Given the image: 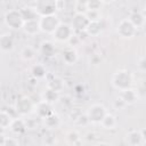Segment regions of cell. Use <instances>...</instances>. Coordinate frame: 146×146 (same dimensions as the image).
<instances>
[{
  "instance_id": "12",
  "label": "cell",
  "mask_w": 146,
  "mask_h": 146,
  "mask_svg": "<svg viewBox=\"0 0 146 146\" xmlns=\"http://www.w3.org/2000/svg\"><path fill=\"white\" fill-rule=\"evenodd\" d=\"M15 46V41L11 34L9 33H5V34H0V49L3 51H9L13 50Z\"/></svg>"
},
{
  "instance_id": "26",
  "label": "cell",
  "mask_w": 146,
  "mask_h": 146,
  "mask_svg": "<svg viewBox=\"0 0 146 146\" xmlns=\"http://www.w3.org/2000/svg\"><path fill=\"white\" fill-rule=\"evenodd\" d=\"M13 117L10 116V114L6 111H1L0 112V128L1 129H7L9 128L10 123H11Z\"/></svg>"
},
{
  "instance_id": "18",
  "label": "cell",
  "mask_w": 146,
  "mask_h": 146,
  "mask_svg": "<svg viewBox=\"0 0 146 146\" xmlns=\"http://www.w3.org/2000/svg\"><path fill=\"white\" fill-rule=\"evenodd\" d=\"M99 124L104 128V129H107V130H111V129H114L116 127V119L113 114L111 113H106L104 115V117L102 119V121L99 122Z\"/></svg>"
},
{
  "instance_id": "27",
  "label": "cell",
  "mask_w": 146,
  "mask_h": 146,
  "mask_svg": "<svg viewBox=\"0 0 146 146\" xmlns=\"http://www.w3.org/2000/svg\"><path fill=\"white\" fill-rule=\"evenodd\" d=\"M34 56H35L34 49H33L32 47H30V46L24 47V48L22 49V51H21V57H22V59H24L25 62L32 60V59L34 58Z\"/></svg>"
},
{
  "instance_id": "8",
  "label": "cell",
  "mask_w": 146,
  "mask_h": 146,
  "mask_svg": "<svg viewBox=\"0 0 146 146\" xmlns=\"http://www.w3.org/2000/svg\"><path fill=\"white\" fill-rule=\"evenodd\" d=\"M125 143L130 146H139L146 143L145 130H131L125 135Z\"/></svg>"
},
{
  "instance_id": "21",
  "label": "cell",
  "mask_w": 146,
  "mask_h": 146,
  "mask_svg": "<svg viewBox=\"0 0 146 146\" xmlns=\"http://www.w3.org/2000/svg\"><path fill=\"white\" fill-rule=\"evenodd\" d=\"M129 21L133 24V26L136 29H141L144 26V24H145V16L139 11H135V13H132L130 15Z\"/></svg>"
},
{
  "instance_id": "4",
  "label": "cell",
  "mask_w": 146,
  "mask_h": 146,
  "mask_svg": "<svg viewBox=\"0 0 146 146\" xmlns=\"http://www.w3.org/2000/svg\"><path fill=\"white\" fill-rule=\"evenodd\" d=\"M5 23L8 27L13 30H19L23 27L24 19L19 13V10L10 9L5 14Z\"/></svg>"
},
{
  "instance_id": "29",
  "label": "cell",
  "mask_w": 146,
  "mask_h": 146,
  "mask_svg": "<svg viewBox=\"0 0 146 146\" xmlns=\"http://www.w3.org/2000/svg\"><path fill=\"white\" fill-rule=\"evenodd\" d=\"M103 2L100 0H88L86 5V9L88 10H99Z\"/></svg>"
},
{
  "instance_id": "33",
  "label": "cell",
  "mask_w": 146,
  "mask_h": 146,
  "mask_svg": "<svg viewBox=\"0 0 146 146\" xmlns=\"http://www.w3.org/2000/svg\"><path fill=\"white\" fill-rule=\"evenodd\" d=\"M114 106H115L116 108L121 110V108H123V107H124V106H127V105L123 103V100H122L120 97H117V98L115 99V102H114Z\"/></svg>"
},
{
  "instance_id": "25",
  "label": "cell",
  "mask_w": 146,
  "mask_h": 146,
  "mask_svg": "<svg viewBox=\"0 0 146 146\" xmlns=\"http://www.w3.org/2000/svg\"><path fill=\"white\" fill-rule=\"evenodd\" d=\"M63 87H64L63 81H62L59 78H56V76H54V78H52L51 80H49L48 83H47V88L52 89V90L58 91V92L63 89Z\"/></svg>"
},
{
  "instance_id": "9",
  "label": "cell",
  "mask_w": 146,
  "mask_h": 146,
  "mask_svg": "<svg viewBox=\"0 0 146 146\" xmlns=\"http://www.w3.org/2000/svg\"><path fill=\"white\" fill-rule=\"evenodd\" d=\"M33 108H34V103L31 100L30 97H26V96L18 98L15 104V110L21 115H26L32 113Z\"/></svg>"
},
{
  "instance_id": "31",
  "label": "cell",
  "mask_w": 146,
  "mask_h": 146,
  "mask_svg": "<svg viewBox=\"0 0 146 146\" xmlns=\"http://www.w3.org/2000/svg\"><path fill=\"white\" fill-rule=\"evenodd\" d=\"M137 66H138V68L140 70V71H145V68H146V66H145V57L144 56H141L139 59H138V62H137Z\"/></svg>"
},
{
  "instance_id": "13",
  "label": "cell",
  "mask_w": 146,
  "mask_h": 146,
  "mask_svg": "<svg viewBox=\"0 0 146 146\" xmlns=\"http://www.w3.org/2000/svg\"><path fill=\"white\" fill-rule=\"evenodd\" d=\"M52 112L54 111H52L51 104H49V103H47L44 100H40L38 103V105H36V114H38L39 117L43 119L47 115H49L50 113H52Z\"/></svg>"
},
{
  "instance_id": "6",
  "label": "cell",
  "mask_w": 146,
  "mask_h": 146,
  "mask_svg": "<svg viewBox=\"0 0 146 146\" xmlns=\"http://www.w3.org/2000/svg\"><path fill=\"white\" fill-rule=\"evenodd\" d=\"M106 113H107V111H106V108L102 104H92L87 110L86 116L88 119V122L99 123Z\"/></svg>"
},
{
  "instance_id": "17",
  "label": "cell",
  "mask_w": 146,
  "mask_h": 146,
  "mask_svg": "<svg viewBox=\"0 0 146 146\" xmlns=\"http://www.w3.org/2000/svg\"><path fill=\"white\" fill-rule=\"evenodd\" d=\"M9 129H10L14 133L19 135V133H22V132H24V131L26 130V123H25V121H24L23 119H21V117L13 119V120H11V123H10V125H9Z\"/></svg>"
},
{
  "instance_id": "5",
  "label": "cell",
  "mask_w": 146,
  "mask_h": 146,
  "mask_svg": "<svg viewBox=\"0 0 146 146\" xmlns=\"http://www.w3.org/2000/svg\"><path fill=\"white\" fill-rule=\"evenodd\" d=\"M74 34V30L70 24L66 23H59L55 31L51 33V35L55 38V40L59 42H67L68 39Z\"/></svg>"
},
{
  "instance_id": "28",
  "label": "cell",
  "mask_w": 146,
  "mask_h": 146,
  "mask_svg": "<svg viewBox=\"0 0 146 146\" xmlns=\"http://www.w3.org/2000/svg\"><path fill=\"white\" fill-rule=\"evenodd\" d=\"M66 137H67V140H68L71 144L76 145V144L80 143V135H79V132L75 131V130H71V131H68L67 135H66Z\"/></svg>"
},
{
  "instance_id": "1",
  "label": "cell",
  "mask_w": 146,
  "mask_h": 146,
  "mask_svg": "<svg viewBox=\"0 0 146 146\" xmlns=\"http://www.w3.org/2000/svg\"><path fill=\"white\" fill-rule=\"evenodd\" d=\"M132 81V74L127 70H119L112 76V84L119 91L131 88Z\"/></svg>"
},
{
  "instance_id": "3",
  "label": "cell",
  "mask_w": 146,
  "mask_h": 146,
  "mask_svg": "<svg viewBox=\"0 0 146 146\" xmlns=\"http://www.w3.org/2000/svg\"><path fill=\"white\" fill-rule=\"evenodd\" d=\"M38 21H39L40 31L43 32V33H48V34H51L55 31V29L57 27V25L60 23L58 17L55 14L46 15V16H40Z\"/></svg>"
},
{
  "instance_id": "20",
  "label": "cell",
  "mask_w": 146,
  "mask_h": 146,
  "mask_svg": "<svg viewBox=\"0 0 146 146\" xmlns=\"http://www.w3.org/2000/svg\"><path fill=\"white\" fill-rule=\"evenodd\" d=\"M40 51L46 57H52L56 54V49L52 42L50 41H43L40 46Z\"/></svg>"
},
{
  "instance_id": "16",
  "label": "cell",
  "mask_w": 146,
  "mask_h": 146,
  "mask_svg": "<svg viewBox=\"0 0 146 146\" xmlns=\"http://www.w3.org/2000/svg\"><path fill=\"white\" fill-rule=\"evenodd\" d=\"M19 13H21V15H22L24 22H26V21L38 19V18L40 17L39 14H38L36 10H35V8H34V7H30V6H27V7H23L22 9H19Z\"/></svg>"
},
{
  "instance_id": "7",
  "label": "cell",
  "mask_w": 146,
  "mask_h": 146,
  "mask_svg": "<svg viewBox=\"0 0 146 146\" xmlns=\"http://www.w3.org/2000/svg\"><path fill=\"white\" fill-rule=\"evenodd\" d=\"M137 32V29L133 26V24L129 21V18H123L120 21V23L117 24L116 27V33L123 38V39H130L132 36H135Z\"/></svg>"
},
{
  "instance_id": "14",
  "label": "cell",
  "mask_w": 146,
  "mask_h": 146,
  "mask_svg": "<svg viewBox=\"0 0 146 146\" xmlns=\"http://www.w3.org/2000/svg\"><path fill=\"white\" fill-rule=\"evenodd\" d=\"M39 19V18H38ZM38 19H33V21H26L24 22L23 24V30L26 34L29 35H35L39 31H40V27H39V21Z\"/></svg>"
},
{
  "instance_id": "2",
  "label": "cell",
  "mask_w": 146,
  "mask_h": 146,
  "mask_svg": "<svg viewBox=\"0 0 146 146\" xmlns=\"http://www.w3.org/2000/svg\"><path fill=\"white\" fill-rule=\"evenodd\" d=\"M34 8L39 16L52 15L58 10V0H35Z\"/></svg>"
},
{
  "instance_id": "22",
  "label": "cell",
  "mask_w": 146,
  "mask_h": 146,
  "mask_svg": "<svg viewBox=\"0 0 146 146\" xmlns=\"http://www.w3.org/2000/svg\"><path fill=\"white\" fill-rule=\"evenodd\" d=\"M59 98V92L58 91H55L52 89H49L47 88L46 91L42 94V100L49 103V104H52V103H56Z\"/></svg>"
},
{
  "instance_id": "15",
  "label": "cell",
  "mask_w": 146,
  "mask_h": 146,
  "mask_svg": "<svg viewBox=\"0 0 146 146\" xmlns=\"http://www.w3.org/2000/svg\"><path fill=\"white\" fill-rule=\"evenodd\" d=\"M59 123H60L59 116L55 112H52L49 115H47L46 117H43V124H44V127L47 129H50V130L51 129H56V128H58Z\"/></svg>"
},
{
  "instance_id": "11",
  "label": "cell",
  "mask_w": 146,
  "mask_h": 146,
  "mask_svg": "<svg viewBox=\"0 0 146 146\" xmlns=\"http://www.w3.org/2000/svg\"><path fill=\"white\" fill-rule=\"evenodd\" d=\"M119 97L123 100V103H124L125 105H131V104H133V103L138 99V95H137V92H136L133 89H131V88L121 90Z\"/></svg>"
},
{
  "instance_id": "32",
  "label": "cell",
  "mask_w": 146,
  "mask_h": 146,
  "mask_svg": "<svg viewBox=\"0 0 146 146\" xmlns=\"http://www.w3.org/2000/svg\"><path fill=\"white\" fill-rule=\"evenodd\" d=\"M18 140H15V139H11V138H8V137H5L3 141H2V145H18Z\"/></svg>"
},
{
  "instance_id": "19",
  "label": "cell",
  "mask_w": 146,
  "mask_h": 146,
  "mask_svg": "<svg viewBox=\"0 0 146 146\" xmlns=\"http://www.w3.org/2000/svg\"><path fill=\"white\" fill-rule=\"evenodd\" d=\"M89 36H97L100 34L102 32V25H100V21H96V22H89L86 31H84Z\"/></svg>"
},
{
  "instance_id": "35",
  "label": "cell",
  "mask_w": 146,
  "mask_h": 146,
  "mask_svg": "<svg viewBox=\"0 0 146 146\" xmlns=\"http://www.w3.org/2000/svg\"><path fill=\"white\" fill-rule=\"evenodd\" d=\"M100 1H102L103 3H111L113 0H100Z\"/></svg>"
},
{
  "instance_id": "24",
  "label": "cell",
  "mask_w": 146,
  "mask_h": 146,
  "mask_svg": "<svg viewBox=\"0 0 146 146\" xmlns=\"http://www.w3.org/2000/svg\"><path fill=\"white\" fill-rule=\"evenodd\" d=\"M31 73L32 75L35 78V79H42L46 76L47 74V71H46V67L41 64H35L32 66V70H31Z\"/></svg>"
},
{
  "instance_id": "10",
  "label": "cell",
  "mask_w": 146,
  "mask_h": 146,
  "mask_svg": "<svg viewBox=\"0 0 146 146\" xmlns=\"http://www.w3.org/2000/svg\"><path fill=\"white\" fill-rule=\"evenodd\" d=\"M89 19L86 16L84 13H76L74 15V17L72 18V27L73 30H78V31H86L88 24H89Z\"/></svg>"
},
{
  "instance_id": "34",
  "label": "cell",
  "mask_w": 146,
  "mask_h": 146,
  "mask_svg": "<svg viewBox=\"0 0 146 146\" xmlns=\"http://www.w3.org/2000/svg\"><path fill=\"white\" fill-rule=\"evenodd\" d=\"M87 2H88V0H78V5H79V6H82V7H84V8H86Z\"/></svg>"
},
{
  "instance_id": "30",
  "label": "cell",
  "mask_w": 146,
  "mask_h": 146,
  "mask_svg": "<svg viewBox=\"0 0 146 146\" xmlns=\"http://www.w3.org/2000/svg\"><path fill=\"white\" fill-rule=\"evenodd\" d=\"M86 16L88 17V19L90 22H96V21H100V15H99V10H86L84 11Z\"/></svg>"
},
{
  "instance_id": "23",
  "label": "cell",
  "mask_w": 146,
  "mask_h": 146,
  "mask_svg": "<svg viewBox=\"0 0 146 146\" xmlns=\"http://www.w3.org/2000/svg\"><path fill=\"white\" fill-rule=\"evenodd\" d=\"M63 59H64V62H65L66 64H68V65L74 64V63L76 62V59H78L76 51H75L74 49H72V48L66 49V50L64 51V54H63Z\"/></svg>"
}]
</instances>
